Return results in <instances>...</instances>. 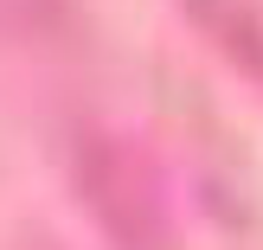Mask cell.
<instances>
[{
    "instance_id": "obj_1",
    "label": "cell",
    "mask_w": 263,
    "mask_h": 250,
    "mask_svg": "<svg viewBox=\"0 0 263 250\" xmlns=\"http://www.w3.org/2000/svg\"><path fill=\"white\" fill-rule=\"evenodd\" d=\"M84 199L103 218L116 250H174V225H167L161 186H154L148 161L122 141H90L84 148Z\"/></svg>"
},
{
    "instance_id": "obj_2",
    "label": "cell",
    "mask_w": 263,
    "mask_h": 250,
    "mask_svg": "<svg viewBox=\"0 0 263 250\" xmlns=\"http://www.w3.org/2000/svg\"><path fill=\"white\" fill-rule=\"evenodd\" d=\"M186 13L244 77L263 84V7H251V0H186Z\"/></svg>"
}]
</instances>
